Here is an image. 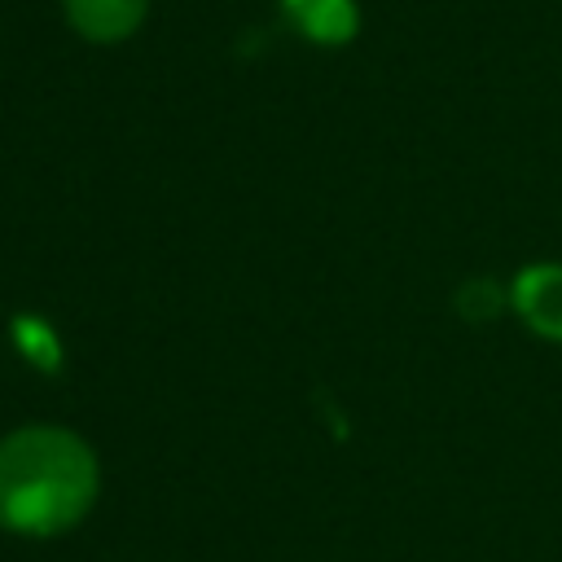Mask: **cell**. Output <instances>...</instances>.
<instances>
[{
	"label": "cell",
	"instance_id": "obj_4",
	"mask_svg": "<svg viewBox=\"0 0 562 562\" xmlns=\"http://www.w3.org/2000/svg\"><path fill=\"white\" fill-rule=\"evenodd\" d=\"M290 31H299L316 48H342L360 35L356 0H277Z\"/></svg>",
	"mask_w": 562,
	"mask_h": 562
},
{
	"label": "cell",
	"instance_id": "obj_5",
	"mask_svg": "<svg viewBox=\"0 0 562 562\" xmlns=\"http://www.w3.org/2000/svg\"><path fill=\"white\" fill-rule=\"evenodd\" d=\"M13 338H18L22 356H31L35 364H44V369H53V364H57V334H53L44 321H35V316L13 321Z\"/></svg>",
	"mask_w": 562,
	"mask_h": 562
},
{
	"label": "cell",
	"instance_id": "obj_3",
	"mask_svg": "<svg viewBox=\"0 0 562 562\" xmlns=\"http://www.w3.org/2000/svg\"><path fill=\"white\" fill-rule=\"evenodd\" d=\"M61 13L88 44H123L145 26L149 0H61Z\"/></svg>",
	"mask_w": 562,
	"mask_h": 562
},
{
	"label": "cell",
	"instance_id": "obj_6",
	"mask_svg": "<svg viewBox=\"0 0 562 562\" xmlns=\"http://www.w3.org/2000/svg\"><path fill=\"white\" fill-rule=\"evenodd\" d=\"M501 303H505V294L492 285V281H470L465 290H461V312L474 321H487V316H496L501 312Z\"/></svg>",
	"mask_w": 562,
	"mask_h": 562
},
{
	"label": "cell",
	"instance_id": "obj_1",
	"mask_svg": "<svg viewBox=\"0 0 562 562\" xmlns=\"http://www.w3.org/2000/svg\"><path fill=\"white\" fill-rule=\"evenodd\" d=\"M101 492L97 452L66 426H18L0 439V531L48 540L88 518Z\"/></svg>",
	"mask_w": 562,
	"mask_h": 562
},
{
	"label": "cell",
	"instance_id": "obj_2",
	"mask_svg": "<svg viewBox=\"0 0 562 562\" xmlns=\"http://www.w3.org/2000/svg\"><path fill=\"white\" fill-rule=\"evenodd\" d=\"M509 303L531 334L562 342V263H527L509 285Z\"/></svg>",
	"mask_w": 562,
	"mask_h": 562
}]
</instances>
